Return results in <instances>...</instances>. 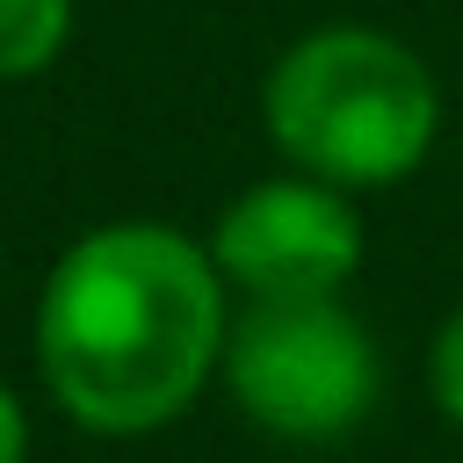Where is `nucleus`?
<instances>
[{"mask_svg":"<svg viewBox=\"0 0 463 463\" xmlns=\"http://www.w3.org/2000/svg\"><path fill=\"white\" fill-rule=\"evenodd\" d=\"M224 275L166 224H101L58 253L36 297V369L94 434H152L224 362Z\"/></svg>","mask_w":463,"mask_h":463,"instance_id":"1","label":"nucleus"},{"mask_svg":"<svg viewBox=\"0 0 463 463\" xmlns=\"http://www.w3.org/2000/svg\"><path fill=\"white\" fill-rule=\"evenodd\" d=\"M260 123L297 174L354 195L405 181L434 152L441 87L412 43L362 22H333L275 58L260 87Z\"/></svg>","mask_w":463,"mask_h":463,"instance_id":"2","label":"nucleus"},{"mask_svg":"<svg viewBox=\"0 0 463 463\" xmlns=\"http://www.w3.org/2000/svg\"><path fill=\"white\" fill-rule=\"evenodd\" d=\"M217 369L239 412L275 441H340L383 391L376 340L340 297H246Z\"/></svg>","mask_w":463,"mask_h":463,"instance_id":"3","label":"nucleus"},{"mask_svg":"<svg viewBox=\"0 0 463 463\" xmlns=\"http://www.w3.org/2000/svg\"><path fill=\"white\" fill-rule=\"evenodd\" d=\"M210 260L246 297H340L362 268V217L347 188L289 166L282 181H253L224 203Z\"/></svg>","mask_w":463,"mask_h":463,"instance_id":"4","label":"nucleus"},{"mask_svg":"<svg viewBox=\"0 0 463 463\" xmlns=\"http://www.w3.org/2000/svg\"><path fill=\"white\" fill-rule=\"evenodd\" d=\"M72 36V0H0V80L43 72Z\"/></svg>","mask_w":463,"mask_h":463,"instance_id":"5","label":"nucleus"},{"mask_svg":"<svg viewBox=\"0 0 463 463\" xmlns=\"http://www.w3.org/2000/svg\"><path fill=\"white\" fill-rule=\"evenodd\" d=\"M427 391H434V405L463 427V304L441 318V333H434V347H427Z\"/></svg>","mask_w":463,"mask_h":463,"instance_id":"6","label":"nucleus"},{"mask_svg":"<svg viewBox=\"0 0 463 463\" xmlns=\"http://www.w3.org/2000/svg\"><path fill=\"white\" fill-rule=\"evenodd\" d=\"M29 456V427H22V405H14V391L0 383V463H22Z\"/></svg>","mask_w":463,"mask_h":463,"instance_id":"7","label":"nucleus"}]
</instances>
